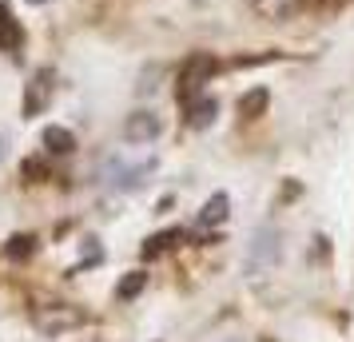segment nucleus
<instances>
[{
    "label": "nucleus",
    "instance_id": "nucleus-4",
    "mask_svg": "<svg viewBox=\"0 0 354 342\" xmlns=\"http://www.w3.org/2000/svg\"><path fill=\"white\" fill-rule=\"evenodd\" d=\"M211 72H215V60H211V56H195L192 64L183 68V76H179V96H183V99H195V96H199V88H203V80H207Z\"/></svg>",
    "mask_w": 354,
    "mask_h": 342
},
{
    "label": "nucleus",
    "instance_id": "nucleus-6",
    "mask_svg": "<svg viewBox=\"0 0 354 342\" xmlns=\"http://www.w3.org/2000/svg\"><path fill=\"white\" fill-rule=\"evenodd\" d=\"M215 115H219V99L195 96L192 108H187V124H192L195 131H203V128H211V124H215Z\"/></svg>",
    "mask_w": 354,
    "mask_h": 342
},
{
    "label": "nucleus",
    "instance_id": "nucleus-11",
    "mask_svg": "<svg viewBox=\"0 0 354 342\" xmlns=\"http://www.w3.org/2000/svg\"><path fill=\"white\" fill-rule=\"evenodd\" d=\"M84 314L80 310H56V314H40V330H48V334H56V330H72V326H80Z\"/></svg>",
    "mask_w": 354,
    "mask_h": 342
},
{
    "label": "nucleus",
    "instance_id": "nucleus-8",
    "mask_svg": "<svg viewBox=\"0 0 354 342\" xmlns=\"http://www.w3.org/2000/svg\"><path fill=\"white\" fill-rule=\"evenodd\" d=\"M20 44H24V28H20L17 20H12V12L0 4V52H20Z\"/></svg>",
    "mask_w": 354,
    "mask_h": 342
},
{
    "label": "nucleus",
    "instance_id": "nucleus-14",
    "mask_svg": "<svg viewBox=\"0 0 354 342\" xmlns=\"http://www.w3.org/2000/svg\"><path fill=\"white\" fill-rule=\"evenodd\" d=\"M144 283H147V275L144 271H131L124 283H120V298H136V294L144 291Z\"/></svg>",
    "mask_w": 354,
    "mask_h": 342
},
{
    "label": "nucleus",
    "instance_id": "nucleus-16",
    "mask_svg": "<svg viewBox=\"0 0 354 342\" xmlns=\"http://www.w3.org/2000/svg\"><path fill=\"white\" fill-rule=\"evenodd\" d=\"M28 4H48V0H28Z\"/></svg>",
    "mask_w": 354,
    "mask_h": 342
},
{
    "label": "nucleus",
    "instance_id": "nucleus-1",
    "mask_svg": "<svg viewBox=\"0 0 354 342\" xmlns=\"http://www.w3.org/2000/svg\"><path fill=\"white\" fill-rule=\"evenodd\" d=\"M274 263H279V231L274 227H259L255 235H251L243 271H247V275H267Z\"/></svg>",
    "mask_w": 354,
    "mask_h": 342
},
{
    "label": "nucleus",
    "instance_id": "nucleus-12",
    "mask_svg": "<svg viewBox=\"0 0 354 342\" xmlns=\"http://www.w3.org/2000/svg\"><path fill=\"white\" fill-rule=\"evenodd\" d=\"M239 112L247 115V120H255V115L267 112V92L263 88H255V92H247V96L239 99Z\"/></svg>",
    "mask_w": 354,
    "mask_h": 342
},
{
    "label": "nucleus",
    "instance_id": "nucleus-15",
    "mask_svg": "<svg viewBox=\"0 0 354 342\" xmlns=\"http://www.w3.org/2000/svg\"><path fill=\"white\" fill-rule=\"evenodd\" d=\"M28 175L40 180V175H48V171H44V163H40V160H24V180H28Z\"/></svg>",
    "mask_w": 354,
    "mask_h": 342
},
{
    "label": "nucleus",
    "instance_id": "nucleus-9",
    "mask_svg": "<svg viewBox=\"0 0 354 342\" xmlns=\"http://www.w3.org/2000/svg\"><path fill=\"white\" fill-rule=\"evenodd\" d=\"M255 8L263 20H287L303 8V0H255Z\"/></svg>",
    "mask_w": 354,
    "mask_h": 342
},
{
    "label": "nucleus",
    "instance_id": "nucleus-10",
    "mask_svg": "<svg viewBox=\"0 0 354 342\" xmlns=\"http://www.w3.org/2000/svg\"><path fill=\"white\" fill-rule=\"evenodd\" d=\"M227 215H231V199L219 191V196H211L203 203V211H199V227H215V223H223Z\"/></svg>",
    "mask_w": 354,
    "mask_h": 342
},
{
    "label": "nucleus",
    "instance_id": "nucleus-3",
    "mask_svg": "<svg viewBox=\"0 0 354 342\" xmlns=\"http://www.w3.org/2000/svg\"><path fill=\"white\" fill-rule=\"evenodd\" d=\"M163 131V124H160V115L156 112H131L128 120H124V140L128 144H156V135Z\"/></svg>",
    "mask_w": 354,
    "mask_h": 342
},
{
    "label": "nucleus",
    "instance_id": "nucleus-7",
    "mask_svg": "<svg viewBox=\"0 0 354 342\" xmlns=\"http://www.w3.org/2000/svg\"><path fill=\"white\" fill-rule=\"evenodd\" d=\"M40 144L48 147L52 155H72V151H76V135H72L68 128H60V124H52V128H44Z\"/></svg>",
    "mask_w": 354,
    "mask_h": 342
},
{
    "label": "nucleus",
    "instance_id": "nucleus-5",
    "mask_svg": "<svg viewBox=\"0 0 354 342\" xmlns=\"http://www.w3.org/2000/svg\"><path fill=\"white\" fill-rule=\"evenodd\" d=\"M151 171H156V163H151V160L136 163V167H131V163H115V167H112V183H115V187H124V191H136Z\"/></svg>",
    "mask_w": 354,
    "mask_h": 342
},
{
    "label": "nucleus",
    "instance_id": "nucleus-2",
    "mask_svg": "<svg viewBox=\"0 0 354 342\" xmlns=\"http://www.w3.org/2000/svg\"><path fill=\"white\" fill-rule=\"evenodd\" d=\"M52 80H56V72H52V68H40V72L32 76L28 92H24V115H28V120H32V115H40L52 104V88H56Z\"/></svg>",
    "mask_w": 354,
    "mask_h": 342
},
{
    "label": "nucleus",
    "instance_id": "nucleus-13",
    "mask_svg": "<svg viewBox=\"0 0 354 342\" xmlns=\"http://www.w3.org/2000/svg\"><path fill=\"white\" fill-rule=\"evenodd\" d=\"M4 251H8V259H28V255L36 251V239H32V235H12Z\"/></svg>",
    "mask_w": 354,
    "mask_h": 342
}]
</instances>
